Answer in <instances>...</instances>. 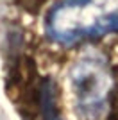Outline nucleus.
<instances>
[{
    "label": "nucleus",
    "instance_id": "nucleus-1",
    "mask_svg": "<svg viewBox=\"0 0 118 120\" xmlns=\"http://www.w3.org/2000/svg\"><path fill=\"white\" fill-rule=\"evenodd\" d=\"M45 29L57 43L118 30V0H64L48 13Z\"/></svg>",
    "mask_w": 118,
    "mask_h": 120
},
{
    "label": "nucleus",
    "instance_id": "nucleus-2",
    "mask_svg": "<svg viewBox=\"0 0 118 120\" xmlns=\"http://www.w3.org/2000/svg\"><path fill=\"white\" fill-rule=\"evenodd\" d=\"M70 90L79 115L86 120H98L107 111L113 75L100 59L84 57L70 70Z\"/></svg>",
    "mask_w": 118,
    "mask_h": 120
}]
</instances>
